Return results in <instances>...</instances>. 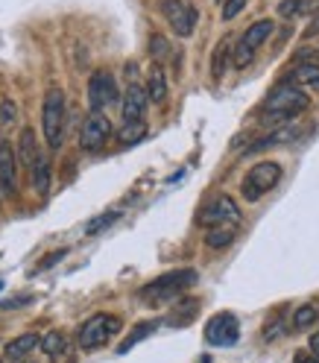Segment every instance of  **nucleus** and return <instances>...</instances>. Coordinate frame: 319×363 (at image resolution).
I'll return each instance as SVG.
<instances>
[{"mask_svg":"<svg viewBox=\"0 0 319 363\" xmlns=\"http://www.w3.org/2000/svg\"><path fill=\"white\" fill-rule=\"evenodd\" d=\"M310 106V97L305 94V91L299 85H293V82H281L272 94L264 100L261 106V123L264 126H281L287 121H296L302 115V111H308Z\"/></svg>","mask_w":319,"mask_h":363,"instance_id":"f257e3e1","label":"nucleus"},{"mask_svg":"<svg viewBox=\"0 0 319 363\" xmlns=\"http://www.w3.org/2000/svg\"><path fill=\"white\" fill-rule=\"evenodd\" d=\"M196 281H199V272L196 269H188V267L185 269H170V272H164V276L152 279L141 290V299L150 302V305H167L176 296H181L185 290H191Z\"/></svg>","mask_w":319,"mask_h":363,"instance_id":"f03ea898","label":"nucleus"},{"mask_svg":"<svg viewBox=\"0 0 319 363\" xmlns=\"http://www.w3.org/2000/svg\"><path fill=\"white\" fill-rule=\"evenodd\" d=\"M41 129H44V141H47V147L59 150L62 138H65V94H62V88H50L47 97H44Z\"/></svg>","mask_w":319,"mask_h":363,"instance_id":"7ed1b4c3","label":"nucleus"},{"mask_svg":"<svg viewBox=\"0 0 319 363\" xmlns=\"http://www.w3.org/2000/svg\"><path fill=\"white\" fill-rule=\"evenodd\" d=\"M281 182V164L279 162H261L243 179V199L246 202H258L264 194H269Z\"/></svg>","mask_w":319,"mask_h":363,"instance_id":"20e7f679","label":"nucleus"},{"mask_svg":"<svg viewBox=\"0 0 319 363\" xmlns=\"http://www.w3.org/2000/svg\"><path fill=\"white\" fill-rule=\"evenodd\" d=\"M118 331H121V320H118V316L97 313V316H91L88 323H82V328H79L77 337H79V346H82L85 352H91V349L106 346Z\"/></svg>","mask_w":319,"mask_h":363,"instance_id":"39448f33","label":"nucleus"},{"mask_svg":"<svg viewBox=\"0 0 319 363\" xmlns=\"http://www.w3.org/2000/svg\"><path fill=\"white\" fill-rule=\"evenodd\" d=\"M272 30H276V24H272L269 18H264V21H255L252 27H249L243 35H240V41H237V48L232 50L235 53V67H246L249 62L255 59V53H258V48L261 44L272 35Z\"/></svg>","mask_w":319,"mask_h":363,"instance_id":"423d86ee","label":"nucleus"},{"mask_svg":"<svg viewBox=\"0 0 319 363\" xmlns=\"http://www.w3.org/2000/svg\"><path fill=\"white\" fill-rule=\"evenodd\" d=\"M162 15L167 18V24L173 27V33H176L179 38L194 35L196 21H199L196 6L188 4V0H162Z\"/></svg>","mask_w":319,"mask_h":363,"instance_id":"0eeeda50","label":"nucleus"},{"mask_svg":"<svg viewBox=\"0 0 319 363\" xmlns=\"http://www.w3.org/2000/svg\"><path fill=\"white\" fill-rule=\"evenodd\" d=\"M237 223H240V208H237V202L225 194L211 199L199 214V225H205V229H214V225H237Z\"/></svg>","mask_w":319,"mask_h":363,"instance_id":"6e6552de","label":"nucleus"},{"mask_svg":"<svg viewBox=\"0 0 319 363\" xmlns=\"http://www.w3.org/2000/svg\"><path fill=\"white\" fill-rule=\"evenodd\" d=\"M205 340L211 346H235L240 340V323L235 313H214L208 323H205Z\"/></svg>","mask_w":319,"mask_h":363,"instance_id":"1a4fd4ad","label":"nucleus"},{"mask_svg":"<svg viewBox=\"0 0 319 363\" xmlns=\"http://www.w3.org/2000/svg\"><path fill=\"white\" fill-rule=\"evenodd\" d=\"M108 138H111V121L106 118V111H91V115L85 118V123H82V132H79V147L94 152Z\"/></svg>","mask_w":319,"mask_h":363,"instance_id":"9d476101","label":"nucleus"},{"mask_svg":"<svg viewBox=\"0 0 319 363\" xmlns=\"http://www.w3.org/2000/svg\"><path fill=\"white\" fill-rule=\"evenodd\" d=\"M118 100V85L115 77L108 71H97L88 79V106L91 111H106V106H111Z\"/></svg>","mask_w":319,"mask_h":363,"instance_id":"9b49d317","label":"nucleus"},{"mask_svg":"<svg viewBox=\"0 0 319 363\" xmlns=\"http://www.w3.org/2000/svg\"><path fill=\"white\" fill-rule=\"evenodd\" d=\"M18 191V155L9 141H0V196L9 199Z\"/></svg>","mask_w":319,"mask_h":363,"instance_id":"f8f14e48","label":"nucleus"},{"mask_svg":"<svg viewBox=\"0 0 319 363\" xmlns=\"http://www.w3.org/2000/svg\"><path fill=\"white\" fill-rule=\"evenodd\" d=\"M147 91L138 85V82H132L126 88V94H123V123L126 121H144V111H147Z\"/></svg>","mask_w":319,"mask_h":363,"instance_id":"ddd939ff","label":"nucleus"},{"mask_svg":"<svg viewBox=\"0 0 319 363\" xmlns=\"http://www.w3.org/2000/svg\"><path fill=\"white\" fill-rule=\"evenodd\" d=\"M144 91H147V100H152V103H164L167 100V77L162 71V65H152Z\"/></svg>","mask_w":319,"mask_h":363,"instance_id":"4468645a","label":"nucleus"},{"mask_svg":"<svg viewBox=\"0 0 319 363\" xmlns=\"http://www.w3.org/2000/svg\"><path fill=\"white\" fill-rule=\"evenodd\" d=\"M30 176H33V188H35L41 196L50 191L53 170H50V162H47V158H44V155H38V158H35V164L30 167Z\"/></svg>","mask_w":319,"mask_h":363,"instance_id":"2eb2a0df","label":"nucleus"},{"mask_svg":"<svg viewBox=\"0 0 319 363\" xmlns=\"http://www.w3.org/2000/svg\"><path fill=\"white\" fill-rule=\"evenodd\" d=\"M293 85H305L310 91H316L319 94V65H299L296 71H290V79Z\"/></svg>","mask_w":319,"mask_h":363,"instance_id":"dca6fc26","label":"nucleus"},{"mask_svg":"<svg viewBox=\"0 0 319 363\" xmlns=\"http://www.w3.org/2000/svg\"><path fill=\"white\" fill-rule=\"evenodd\" d=\"M237 238V229L235 225H214V229H208V235H205V246L208 249H225L232 246Z\"/></svg>","mask_w":319,"mask_h":363,"instance_id":"f3484780","label":"nucleus"},{"mask_svg":"<svg viewBox=\"0 0 319 363\" xmlns=\"http://www.w3.org/2000/svg\"><path fill=\"white\" fill-rule=\"evenodd\" d=\"M199 313V299H185V302H179L176 305V311L167 316V325H188V323H194V316Z\"/></svg>","mask_w":319,"mask_h":363,"instance_id":"a211bd4d","label":"nucleus"},{"mask_svg":"<svg viewBox=\"0 0 319 363\" xmlns=\"http://www.w3.org/2000/svg\"><path fill=\"white\" fill-rule=\"evenodd\" d=\"M38 340H41V337H35V334H21V337L9 340V343H6V357H9V360L27 357V354L38 346Z\"/></svg>","mask_w":319,"mask_h":363,"instance_id":"6ab92c4d","label":"nucleus"},{"mask_svg":"<svg viewBox=\"0 0 319 363\" xmlns=\"http://www.w3.org/2000/svg\"><path fill=\"white\" fill-rule=\"evenodd\" d=\"M18 144H21V162H24L27 167H33L35 158L41 155V152H38V141H35V132L27 126L24 132H21V141H18Z\"/></svg>","mask_w":319,"mask_h":363,"instance_id":"aec40b11","label":"nucleus"},{"mask_svg":"<svg viewBox=\"0 0 319 363\" xmlns=\"http://www.w3.org/2000/svg\"><path fill=\"white\" fill-rule=\"evenodd\" d=\"M155 328H158V323H155V320H150V323H138V325H135V331H132V334L123 340V343L118 346V354H126L132 346H138L144 337H150Z\"/></svg>","mask_w":319,"mask_h":363,"instance_id":"412c9836","label":"nucleus"},{"mask_svg":"<svg viewBox=\"0 0 319 363\" xmlns=\"http://www.w3.org/2000/svg\"><path fill=\"white\" fill-rule=\"evenodd\" d=\"M232 53V35H225L220 44H217V50H214V59H211V74L214 79H220L225 74V59H229Z\"/></svg>","mask_w":319,"mask_h":363,"instance_id":"4be33fe9","label":"nucleus"},{"mask_svg":"<svg viewBox=\"0 0 319 363\" xmlns=\"http://www.w3.org/2000/svg\"><path fill=\"white\" fill-rule=\"evenodd\" d=\"M144 135H147V123H144V121H126L123 129L118 132V141L129 147V144H138Z\"/></svg>","mask_w":319,"mask_h":363,"instance_id":"5701e85b","label":"nucleus"},{"mask_svg":"<svg viewBox=\"0 0 319 363\" xmlns=\"http://www.w3.org/2000/svg\"><path fill=\"white\" fill-rule=\"evenodd\" d=\"M38 346L44 349V354L59 357V354H65V334L62 331H47V334L38 340Z\"/></svg>","mask_w":319,"mask_h":363,"instance_id":"b1692460","label":"nucleus"},{"mask_svg":"<svg viewBox=\"0 0 319 363\" xmlns=\"http://www.w3.org/2000/svg\"><path fill=\"white\" fill-rule=\"evenodd\" d=\"M170 41L164 38V35H152L150 38V56L155 59V65H162L164 59H170Z\"/></svg>","mask_w":319,"mask_h":363,"instance_id":"393cba45","label":"nucleus"},{"mask_svg":"<svg viewBox=\"0 0 319 363\" xmlns=\"http://www.w3.org/2000/svg\"><path fill=\"white\" fill-rule=\"evenodd\" d=\"M316 313H319L316 305H302L299 311L293 313V328H310L316 323Z\"/></svg>","mask_w":319,"mask_h":363,"instance_id":"a878e982","label":"nucleus"},{"mask_svg":"<svg viewBox=\"0 0 319 363\" xmlns=\"http://www.w3.org/2000/svg\"><path fill=\"white\" fill-rule=\"evenodd\" d=\"M279 12L284 18H296V15H302V12H310V0H284V4L279 6Z\"/></svg>","mask_w":319,"mask_h":363,"instance_id":"bb28decb","label":"nucleus"},{"mask_svg":"<svg viewBox=\"0 0 319 363\" xmlns=\"http://www.w3.org/2000/svg\"><path fill=\"white\" fill-rule=\"evenodd\" d=\"M118 217H121L118 211H108V214H103V217H97V220H91V223L85 225V235H97V232H103L106 225H111Z\"/></svg>","mask_w":319,"mask_h":363,"instance_id":"cd10ccee","label":"nucleus"},{"mask_svg":"<svg viewBox=\"0 0 319 363\" xmlns=\"http://www.w3.org/2000/svg\"><path fill=\"white\" fill-rule=\"evenodd\" d=\"M249 0H223V21H235L243 9H246Z\"/></svg>","mask_w":319,"mask_h":363,"instance_id":"c85d7f7f","label":"nucleus"},{"mask_svg":"<svg viewBox=\"0 0 319 363\" xmlns=\"http://www.w3.org/2000/svg\"><path fill=\"white\" fill-rule=\"evenodd\" d=\"M15 115H18V108H15L12 100H4V103H0V126H9V123L15 121Z\"/></svg>","mask_w":319,"mask_h":363,"instance_id":"c756f323","label":"nucleus"},{"mask_svg":"<svg viewBox=\"0 0 319 363\" xmlns=\"http://www.w3.org/2000/svg\"><path fill=\"white\" fill-rule=\"evenodd\" d=\"M293 363H319V354H310V352H299Z\"/></svg>","mask_w":319,"mask_h":363,"instance_id":"7c9ffc66","label":"nucleus"},{"mask_svg":"<svg viewBox=\"0 0 319 363\" xmlns=\"http://www.w3.org/2000/svg\"><path fill=\"white\" fill-rule=\"evenodd\" d=\"M59 258H65V249H59V252H53V255H47V258H44V264H41V269L44 267H53Z\"/></svg>","mask_w":319,"mask_h":363,"instance_id":"2f4dec72","label":"nucleus"},{"mask_svg":"<svg viewBox=\"0 0 319 363\" xmlns=\"http://www.w3.org/2000/svg\"><path fill=\"white\" fill-rule=\"evenodd\" d=\"M310 352H313V354H319V331L310 337Z\"/></svg>","mask_w":319,"mask_h":363,"instance_id":"473e14b6","label":"nucleus"},{"mask_svg":"<svg viewBox=\"0 0 319 363\" xmlns=\"http://www.w3.org/2000/svg\"><path fill=\"white\" fill-rule=\"evenodd\" d=\"M15 363H35V360H30V357H18Z\"/></svg>","mask_w":319,"mask_h":363,"instance_id":"72a5a7b5","label":"nucleus"},{"mask_svg":"<svg viewBox=\"0 0 319 363\" xmlns=\"http://www.w3.org/2000/svg\"><path fill=\"white\" fill-rule=\"evenodd\" d=\"M313 33H319V21H316V24H313V30H310V35H313Z\"/></svg>","mask_w":319,"mask_h":363,"instance_id":"f704fd0d","label":"nucleus"},{"mask_svg":"<svg viewBox=\"0 0 319 363\" xmlns=\"http://www.w3.org/2000/svg\"><path fill=\"white\" fill-rule=\"evenodd\" d=\"M217 4H220V0H217Z\"/></svg>","mask_w":319,"mask_h":363,"instance_id":"c9c22d12","label":"nucleus"}]
</instances>
